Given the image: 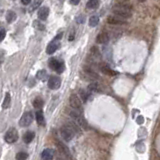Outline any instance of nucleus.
I'll list each match as a JSON object with an SVG mask.
<instances>
[{"label": "nucleus", "instance_id": "1", "mask_svg": "<svg viewBox=\"0 0 160 160\" xmlns=\"http://www.w3.org/2000/svg\"><path fill=\"white\" fill-rule=\"evenodd\" d=\"M67 113H68V115H69L71 118H72L74 121H75L76 123L78 124L80 127H81V129L88 130L89 126H88V123H87L86 119L82 116V114L80 113L79 110H76V109H74V108L71 107V109L67 110Z\"/></svg>", "mask_w": 160, "mask_h": 160}, {"label": "nucleus", "instance_id": "2", "mask_svg": "<svg viewBox=\"0 0 160 160\" xmlns=\"http://www.w3.org/2000/svg\"><path fill=\"white\" fill-rule=\"evenodd\" d=\"M60 135H61V137L63 138L64 141L69 142L74 138L75 134H74V132L71 130V128L69 126H67V125L65 124L60 128Z\"/></svg>", "mask_w": 160, "mask_h": 160}, {"label": "nucleus", "instance_id": "3", "mask_svg": "<svg viewBox=\"0 0 160 160\" xmlns=\"http://www.w3.org/2000/svg\"><path fill=\"white\" fill-rule=\"evenodd\" d=\"M4 140L8 144L15 143L17 140H18V131H17L15 128H10V129L5 133Z\"/></svg>", "mask_w": 160, "mask_h": 160}, {"label": "nucleus", "instance_id": "4", "mask_svg": "<svg viewBox=\"0 0 160 160\" xmlns=\"http://www.w3.org/2000/svg\"><path fill=\"white\" fill-rule=\"evenodd\" d=\"M49 67L57 73H62L64 71V63L56 58H51L49 60Z\"/></svg>", "mask_w": 160, "mask_h": 160}, {"label": "nucleus", "instance_id": "5", "mask_svg": "<svg viewBox=\"0 0 160 160\" xmlns=\"http://www.w3.org/2000/svg\"><path fill=\"white\" fill-rule=\"evenodd\" d=\"M32 121H33V114L30 111H27V112H25L21 116V118L19 120V125L21 127H27L32 123Z\"/></svg>", "mask_w": 160, "mask_h": 160}, {"label": "nucleus", "instance_id": "6", "mask_svg": "<svg viewBox=\"0 0 160 160\" xmlns=\"http://www.w3.org/2000/svg\"><path fill=\"white\" fill-rule=\"evenodd\" d=\"M69 104L70 106L74 108V109L76 110H79L81 111L82 110V100L79 98L78 95H76V94L72 93L69 97Z\"/></svg>", "mask_w": 160, "mask_h": 160}, {"label": "nucleus", "instance_id": "7", "mask_svg": "<svg viewBox=\"0 0 160 160\" xmlns=\"http://www.w3.org/2000/svg\"><path fill=\"white\" fill-rule=\"evenodd\" d=\"M61 85V79L57 76H51L48 79V87L52 90H56L58 89Z\"/></svg>", "mask_w": 160, "mask_h": 160}, {"label": "nucleus", "instance_id": "8", "mask_svg": "<svg viewBox=\"0 0 160 160\" xmlns=\"http://www.w3.org/2000/svg\"><path fill=\"white\" fill-rule=\"evenodd\" d=\"M107 22L109 24L112 25H126L127 22L124 21L123 18H120V17L116 15H110L107 17Z\"/></svg>", "mask_w": 160, "mask_h": 160}, {"label": "nucleus", "instance_id": "9", "mask_svg": "<svg viewBox=\"0 0 160 160\" xmlns=\"http://www.w3.org/2000/svg\"><path fill=\"white\" fill-rule=\"evenodd\" d=\"M113 13H114V15L118 16L120 18H123V19H128L132 16V14H131L130 11L117 9V8H113Z\"/></svg>", "mask_w": 160, "mask_h": 160}, {"label": "nucleus", "instance_id": "10", "mask_svg": "<svg viewBox=\"0 0 160 160\" xmlns=\"http://www.w3.org/2000/svg\"><path fill=\"white\" fill-rule=\"evenodd\" d=\"M66 125L71 128V130L73 131L74 134H77V135L81 134V127H80L79 125L74 121V120H69V121H67Z\"/></svg>", "mask_w": 160, "mask_h": 160}, {"label": "nucleus", "instance_id": "11", "mask_svg": "<svg viewBox=\"0 0 160 160\" xmlns=\"http://www.w3.org/2000/svg\"><path fill=\"white\" fill-rule=\"evenodd\" d=\"M99 68H100V70H101V72L104 73L105 75L113 76V75H116V74H117V72H115L113 69H111V68L108 66L107 64H100Z\"/></svg>", "mask_w": 160, "mask_h": 160}, {"label": "nucleus", "instance_id": "12", "mask_svg": "<svg viewBox=\"0 0 160 160\" xmlns=\"http://www.w3.org/2000/svg\"><path fill=\"white\" fill-rule=\"evenodd\" d=\"M42 160H52L54 158V151L50 148H46L41 153Z\"/></svg>", "mask_w": 160, "mask_h": 160}, {"label": "nucleus", "instance_id": "13", "mask_svg": "<svg viewBox=\"0 0 160 160\" xmlns=\"http://www.w3.org/2000/svg\"><path fill=\"white\" fill-rule=\"evenodd\" d=\"M108 40H109V35L106 32H100L96 37V42L99 44H104L107 43Z\"/></svg>", "mask_w": 160, "mask_h": 160}, {"label": "nucleus", "instance_id": "14", "mask_svg": "<svg viewBox=\"0 0 160 160\" xmlns=\"http://www.w3.org/2000/svg\"><path fill=\"white\" fill-rule=\"evenodd\" d=\"M48 14H49V8L48 7H41L39 8L38 13H37V16L40 20H45L48 17Z\"/></svg>", "mask_w": 160, "mask_h": 160}, {"label": "nucleus", "instance_id": "15", "mask_svg": "<svg viewBox=\"0 0 160 160\" xmlns=\"http://www.w3.org/2000/svg\"><path fill=\"white\" fill-rule=\"evenodd\" d=\"M58 48H59V43L56 41V40H53V41L50 42L49 45L47 46L46 52H47V54H53Z\"/></svg>", "mask_w": 160, "mask_h": 160}, {"label": "nucleus", "instance_id": "16", "mask_svg": "<svg viewBox=\"0 0 160 160\" xmlns=\"http://www.w3.org/2000/svg\"><path fill=\"white\" fill-rule=\"evenodd\" d=\"M35 117H36V121L37 123L41 126L45 125V119H44V115H43V112L41 110H38L37 112L35 113Z\"/></svg>", "mask_w": 160, "mask_h": 160}, {"label": "nucleus", "instance_id": "17", "mask_svg": "<svg viewBox=\"0 0 160 160\" xmlns=\"http://www.w3.org/2000/svg\"><path fill=\"white\" fill-rule=\"evenodd\" d=\"M88 90L91 91V92H101L102 87L100 84L93 82V83H90L89 85H88Z\"/></svg>", "mask_w": 160, "mask_h": 160}, {"label": "nucleus", "instance_id": "18", "mask_svg": "<svg viewBox=\"0 0 160 160\" xmlns=\"http://www.w3.org/2000/svg\"><path fill=\"white\" fill-rule=\"evenodd\" d=\"M34 136H35V134L32 131H27L26 133L23 135V141L25 143H30V142H32V140L34 139Z\"/></svg>", "mask_w": 160, "mask_h": 160}, {"label": "nucleus", "instance_id": "19", "mask_svg": "<svg viewBox=\"0 0 160 160\" xmlns=\"http://www.w3.org/2000/svg\"><path fill=\"white\" fill-rule=\"evenodd\" d=\"M43 104H44V101L42 98H40V97H37L33 100V106L34 108H36V109H40V108L43 107Z\"/></svg>", "mask_w": 160, "mask_h": 160}, {"label": "nucleus", "instance_id": "20", "mask_svg": "<svg viewBox=\"0 0 160 160\" xmlns=\"http://www.w3.org/2000/svg\"><path fill=\"white\" fill-rule=\"evenodd\" d=\"M15 19H16V13L14 12V11H12V10H8L7 12H6V20H7V22L11 23V22H13Z\"/></svg>", "mask_w": 160, "mask_h": 160}, {"label": "nucleus", "instance_id": "21", "mask_svg": "<svg viewBox=\"0 0 160 160\" xmlns=\"http://www.w3.org/2000/svg\"><path fill=\"white\" fill-rule=\"evenodd\" d=\"M10 102H11L10 94L9 93H6V94H5L4 101H3V103H2V108H3V109H7V108L10 106Z\"/></svg>", "mask_w": 160, "mask_h": 160}, {"label": "nucleus", "instance_id": "22", "mask_svg": "<svg viewBox=\"0 0 160 160\" xmlns=\"http://www.w3.org/2000/svg\"><path fill=\"white\" fill-rule=\"evenodd\" d=\"M98 5H99L98 0H88L86 7L88 9H95V8L98 7Z\"/></svg>", "mask_w": 160, "mask_h": 160}, {"label": "nucleus", "instance_id": "23", "mask_svg": "<svg viewBox=\"0 0 160 160\" xmlns=\"http://www.w3.org/2000/svg\"><path fill=\"white\" fill-rule=\"evenodd\" d=\"M113 8H117V9H121L125 11H132V6L129 4H116Z\"/></svg>", "mask_w": 160, "mask_h": 160}, {"label": "nucleus", "instance_id": "24", "mask_svg": "<svg viewBox=\"0 0 160 160\" xmlns=\"http://www.w3.org/2000/svg\"><path fill=\"white\" fill-rule=\"evenodd\" d=\"M99 23V17L94 15V16H91L90 19H89V26L90 27H95L97 26Z\"/></svg>", "mask_w": 160, "mask_h": 160}, {"label": "nucleus", "instance_id": "25", "mask_svg": "<svg viewBox=\"0 0 160 160\" xmlns=\"http://www.w3.org/2000/svg\"><path fill=\"white\" fill-rule=\"evenodd\" d=\"M33 27L35 28V29L40 30V31L45 30V25L42 23V22L38 21V20H34V22H33Z\"/></svg>", "mask_w": 160, "mask_h": 160}, {"label": "nucleus", "instance_id": "26", "mask_svg": "<svg viewBox=\"0 0 160 160\" xmlns=\"http://www.w3.org/2000/svg\"><path fill=\"white\" fill-rule=\"evenodd\" d=\"M79 95H80V99H81L83 102H86L88 98H89V93H87L86 91L83 89L79 90Z\"/></svg>", "mask_w": 160, "mask_h": 160}, {"label": "nucleus", "instance_id": "27", "mask_svg": "<svg viewBox=\"0 0 160 160\" xmlns=\"http://www.w3.org/2000/svg\"><path fill=\"white\" fill-rule=\"evenodd\" d=\"M36 77L39 80L44 81V80H46V78H47V72L45 70H39L38 72H37V74H36Z\"/></svg>", "mask_w": 160, "mask_h": 160}, {"label": "nucleus", "instance_id": "28", "mask_svg": "<svg viewBox=\"0 0 160 160\" xmlns=\"http://www.w3.org/2000/svg\"><path fill=\"white\" fill-rule=\"evenodd\" d=\"M15 158H16V160H27L28 154L26 152H23V151H20V152L16 154Z\"/></svg>", "mask_w": 160, "mask_h": 160}, {"label": "nucleus", "instance_id": "29", "mask_svg": "<svg viewBox=\"0 0 160 160\" xmlns=\"http://www.w3.org/2000/svg\"><path fill=\"white\" fill-rule=\"evenodd\" d=\"M41 3H42V0H34V2L32 3V5H31V7H30V11L36 10L37 8L41 5Z\"/></svg>", "mask_w": 160, "mask_h": 160}, {"label": "nucleus", "instance_id": "30", "mask_svg": "<svg viewBox=\"0 0 160 160\" xmlns=\"http://www.w3.org/2000/svg\"><path fill=\"white\" fill-rule=\"evenodd\" d=\"M85 20H86V17H85V15H82V14L76 17V22L79 24H83L85 22Z\"/></svg>", "mask_w": 160, "mask_h": 160}, {"label": "nucleus", "instance_id": "31", "mask_svg": "<svg viewBox=\"0 0 160 160\" xmlns=\"http://www.w3.org/2000/svg\"><path fill=\"white\" fill-rule=\"evenodd\" d=\"M6 36V31H5L4 28H0V41H3V39Z\"/></svg>", "mask_w": 160, "mask_h": 160}, {"label": "nucleus", "instance_id": "32", "mask_svg": "<svg viewBox=\"0 0 160 160\" xmlns=\"http://www.w3.org/2000/svg\"><path fill=\"white\" fill-rule=\"evenodd\" d=\"M91 53H92L94 56H97V57L100 56V54H99L100 52H99V50H98V48H97V47H92V48H91Z\"/></svg>", "mask_w": 160, "mask_h": 160}, {"label": "nucleus", "instance_id": "33", "mask_svg": "<svg viewBox=\"0 0 160 160\" xmlns=\"http://www.w3.org/2000/svg\"><path fill=\"white\" fill-rule=\"evenodd\" d=\"M3 61H4V52L1 51V52H0V64L3 63Z\"/></svg>", "mask_w": 160, "mask_h": 160}, {"label": "nucleus", "instance_id": "34", "mask_svg": "<svg viewBox=\"0 0 160 160\" xmlns=\"http://www.w3.org/2000/svg\"><path fill=\"white\" fill-rule=\"evenodd\" d=\"M80 2V0H70V3L73 5H77Z\"/></svg>", "mask_w": 160, "mask_h": 160}, {"label": "nucleus", "instance_id": "35", "mask_svg": "<svg viewBox=\"0 0 160 160\" xmlns=\"http://www.w3.org/2000/svg\"><path fill=\"white\" fill-rule=\"evenodd\" d=\"M21 2H22V4H24V5H28V4H30L31 0H21Z\"/></svg>", "mask_w": 160, "mask_h": 160}, {"label": "nucleus", "instance_id": "36", "mask_svg": "<svg viewBox=\"0 0 160 160\" xmlns=\"http://www.w3.org/2000/svg\"><path fill=\"white\" fill-rule=\"evenodd\" d=\"M63 35V33H59L58 35L56 36V38H55V40H59V39H61V36Z\"/></svg>", "mask_w": 160, "mask_h": 160}, {"label": "nucleus", "instance_id": "37", "mask_svg": "<svg viewBox=\"0 0 160 160\" xmlns=\"http://www.w3.org/2000/svg\"><path fill=\"white\" fill-rule=\"evenodd\" d=\"M73 39H74V34H73V33H71V34H70V36H69V41H72Z\"/></svg>", "mask_w": 160, "mask_h": 160}, {"label": "nucleus", "instance_id": "38", "mask_svg": "<svg viewBox=\"0 0 160 160\" xmlns=\"http://www.w3.org/2000/svg\"><path fill=\"white\" fill-rule=\"evenodd\" d=\"M138 1H139V2H145L146 0H138Z\"/></svg>", "mask_w": 160, "mask_h": 160}, {"label": "nucleus", "instance_id": "39", "mask_svg": "<svg viewBox=\"0 0 160 160\" xmlns=\"http://www.w3.org/2000/svg\"><path fill=\"white\" fill-rule=\"evenodd\" d=\"M123 1H127V0H123Z\"/></svg>", "mask_w": 160, "mask_h": 160}]
</instances>
